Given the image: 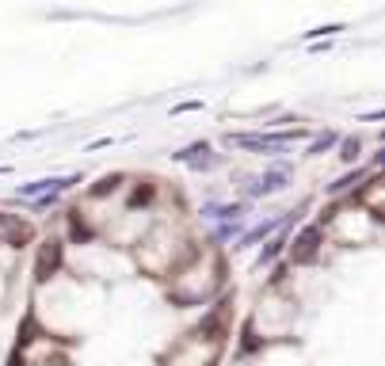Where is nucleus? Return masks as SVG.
<instances>
[{
	"label": "nucleus",
	"mask_w": 385,
	"mask_h": 366,
	"mask_svg": "<svg viewBox=\"0 0 385 366\" xmlns=\"http://www.w3.org/2000/svg\"><path fill=\"white\" fill-rule=\"evenodd\" d=\"M282 180H286L282 172L259 176V180H252V195H275V191H282Z\"/></svg>",
	"instance_id": "obj_3"
},
{
	"label": "nucleus",
	"mask_w": 385,
	"mask_h": 366,
	"mask_svg": "<svg viewBox=\"0 0 385 366\" xmlns=\"http://www.w3.org/2000/svg\"><path fill=\"white\" fill-rule=\"evenodd\" d=\"M114 187H119V176H107V180H100L96 195H107V191H114Z\"/></svg>",
	"instance_id": "obj_5"
},
{
	"label": "nucleus",
	"mask_w": 385,
	"mask_h": 366,
	"mask_svg": "<svg viewBox=\"0 0 385 366\" xmlns=\"http://www.w3.org/2000/svg\"><path fill=\"white\" fill-rule=\"evenodd\" d=\"M57 264H61V241H46V244H43V252H38V264H35L38 282L50 279V275L57 271Z\"/></svg>",
	"instance_id": "obj_2"
},
{
	"label": "nucleus",
	"mask_w": 385,
	"mask_h": 366,
	"mask_svg": "<svg viewBox=\"0 0 385 366\" xmlns=\"http://www.w3.org/2000/svg\"><path fill=\"white\" fill-rule=\"evenodd\" d=\"M317 241H321V229H305V233H301L298 241H294V244H298V248H294V252H298L301 259H305V256H313Z\"/></svg>",
	"instance_id": "obj_4"
},
{
	"label": "nucleus",
	"mask_w": 385,
	"mask_h": 366,
	"mask_svg": "<svg viewBox=\"0 0 385 366\" xmlns=\"http://www.w3.org/2000/svg\"><path fill=\"white\" fill-rule=\"evenodd\" d=\"M358 157V142H343V160H355Z\"/></svg>",
	"instance_id": "obj_6"
},
{
	"label": "nucleus",
	"mask_w": 385,
	"mask_h": 366,
	"mask_svg": "<svg viewBox=\"0 0 385 366\" xmlns=\"http://www.w3.org/2000/svg\"><path fill=\"white\" fill-rule=\"evenodd\" d=\"M290 137H298V134H271V137H264V134H229V145H241V149H264V153H271V149H278V145H286Z\"/></svg>",
	"instance_id": "obj_1"
}]
</instances>
